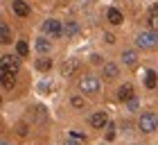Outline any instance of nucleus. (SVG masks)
<instances>
[{
  "label": "nucleus",
  "instance_id": "f257e3e1",
  "mask_svg": "<svg viewBox=\"0 0 158 145\" xmlns=\"http://www.w3.org/2000/svg\"><path fill=\"white\" fill-rule=\"evenodd\" d=\"M79 91L88 93V95H97V93L102 91V82H99L95 75H86V77H81V82H79Z\"/></svg>",
  "mask_w": 158,
  "mask_h": 145
},
{
  "label": "nucleus",
  "instance_id": "f03ea898",
  "mask_svg": "<svg viewBox=\"0 0 158 145\" xmlns=\"http://www.w3.org/2000/svg\"><path fill=\"white\" fill-rule=\"evenodd\" d=\"M138 127H140V132L152 134L154 129L158 127V118H156V113H152V111L140 113V118H138Z\"/></svg>",
  "mask_w": 158,
  "mask_h": 145
},
{
  "label": "nucleus",
  "instance_id": "7ed1b4c3",
  "mask_svg": "<svg viewBox=\"0 0 158 145\" xmlns=\"http://www.w3.org/2000/svg\"><path fill=\"white\" fill-rule=\"evenodd\" d=\"M135 43H138L140 48H145V50L154 48L156 43H158V34H156V30H149V32H140L138 36H135Z\"/></svg>",
  "mask_w": 158,
  "mask_h": 145
},
{
  "label": "nucleus",
  "instance_id": "20e7f679",
  "mask_svg": "<svg viewBox=\"0 0 158 145\" xmlns=\"http://www.w3.org/2000/svg\"><path fill=\"white\" fill-rule=\"evenodd\" d=\"M43 32H45L48 36H52V39L63 36V25H61V20H54V18L45 20V23H43Z\"/></svg>",
  "mask_w": 158,
  "mask_h": 145
},
{
  "label": "nucleus",
  "instance_id": "39448f33",
  "mask_svg": "<svg viewBox=\"0 0 158 145\" xmlns=\"http://www.w3.org/2000/svg\"><path fill=\"white\" fill-rule=\"evenodd\" d=\"M0 68L11 70V72H18L20 59H18V57H14V55H2V59H0Z\"/></svg>",
  "mask_w": 158,
  "mask_h": 145
},
{
  "label": "nucleus",
  "instance_id": "423d86ee",
  "mask_svg": "<svg viewBox=\"0 0 158 145\" xmlns=\"http://www.w3.org/2000/svg\"><path fill=\"white\" fill-rule=\"evenodd\" d=\"M90 125L95 127V129H102L109 125V116H106V111H95L90 116Z\"/></svg>",
  "mask_w": 158,
  "mask_h": 145
},
{
  "label": "nucleus",
  "instance_id": "0eeeda50",
  "mask_svg": "<svg viewBox=\"0 0 158 145\" xmlns=\"http://www.w3.org/2000/svg\"><path fill=\"white\" fill-rule=\"evenodd\" d=\"M0 75H2V89H5V91L14 89V84H16V79H14V75H16V72H11V70H5V68H0Z\"/></svg>",
  "mask_w": 158,
  "mask_h": 145
},
{
  "label": "nucleus",
  "instance_id": "6e6552de",
  "mask_svg": "<svg viewBox=\"0 0 158 145\" xmlns=\"http://www.w3.org/2000/svg\"><path fill=\"white\" fill-rule=\"evenodd\" d=\"M79 68V59H68V61H63V66H61V75H66V77H70L73 72Z\"/></svg>",
  "mask_w": 158,
  "mask_h": 145
},
{
  "label": "nucleus",
  "instance_id": "1a4fd4ad",
  "mask_svg": "<svg viewBox=\"0 0 158 145\" xmlns=\"http://www.w3.org/2000/svg\"><path fill=\"white\" fill-rule=\"evenodd\" d=\"M131 98H133V86L131 84H122L118 89V100L120 102H127V100H131Z\"/></svg>",
  "mask_w": 158,
  "mask_h": 145
},
{
  "label": "nucleus",
  "instance_id": "9d476101",
  "mask_svg": "<svg viewBox=\"0 0 158 145\" xmlns=\"http://www.w3.org/2000/svg\"><path fill=\"white\" fill-rule=\"evenodd\" d=\"M14 11H16V16L25 18L27 14H30V5H27L25 0H14Z\"/></svg>",
  "mask_w": 158,
  "mask_h": 145
},
{
  "label": "nucleus",
  "instance_id": "9b49d317",
  "mask_svg": "<svg viewBox=\"0 0 158 145\" xmlns=\"http://www.w3.org/2000/svg\"><path fill=\"white\" fill-rule=\"evenodd\" d=\"M106 20H109L111 25H120L122 23V11L115 9V7H111V9L106 11Z\"/></svg>",
  "mask_w": 158,
  "mask_h": 145
},
{
  "label": "nucleus",
  "instance_id": "f8f14e48",
  "mask_svg": "<svg viewBox=\"0 0 158 145\" xmlns=\"http://www.w3.org/2000/svg\"><path fill=\"white\" fill-rule=\"evenodd\" d=\"M77 32H79L77 20H66V25H63V36H75Z\"/></svg>",
  "mask_w": 158,
  "mask_h": 145
},
{
  "label": "nucleus",
  "instance_id": "ddd939ff",
  "mask_svg": "<svg viewBox=\"0 0 158 145\" xmlns=\"http://www.w3.org/2000/svg\"><path fill=\"white\" fill-rule=\"evenodd\" d=\"M122 61H124L127 66H133V64L138 61V55H135V50H124V52H122Z\"/></svg>",
  "mask_w": 158,
  "mask_h": 145
},
{
  "label": "nucleus",
  "instance_id": "4468645a",
  "mask_svg": "<svg viewBox=\"0 0 158 145\" xmlns=\"http://www.w3.org/2000/svg\"><path fill=\"white\" fill-rule=\"evenodd\" d=\"M156 84H158V75H156V70H147V72H145V86H147V89H154Z\"/></svg>",
  "mask_w": 158,
  "mask_h": 145
},
{
  "label": "nucleus",
  "instance_id": "2eb2a0df",
  "mask_svg": "<svg viewBox=\"0 0 158 145\" xmlns=\"http://www.w3.org/2000/svg\"><path fill=\"white\" fill-rule=\"evenodd\" d=\"M147 23L152 25V30L158 27V5H154L152 9H149V16H147Z\"/></svg>",
  "mask_w": 158,
  "mask_h": 145
},
{
  "label": "nucleus",
  "instance_id": "dca6fc26",
  "mask_svg": "<svg viewBox=\"0 0 158 145\" xmlns=\"http://www.w3.org/2000/svg\"><path fill=\"white\" fill-rule=\"evenodd\" d=\"M104 77L106 79H115L118 77V66L115 64H104Z\"/></svg>",
  "mask_w": 158,
  "mask_h": 145
},
{
  "label": "nucleus",
  "instance_id": "f3484780",
  "mask_svg": "<svg viewBox=\"0 0 158 145\" xmlns=\"http://www.w3.org/2000/svg\"><path fill=\"white\" fill-rule=\"evenodd\" d=\"M11 41V32H9V27H7V23L0 25V43H9Z\"/></svg>",
  "mask_w": 158,
  "mask_h": 145
},
{
  "label": "nucleus",
  "instance_id": "a211bd4d",
  "mask_svg": "<svg viewBox=\"0 0 158 145\" xmlns=\"http://www.w3.org/2000/svg\"><path fill=\"white\" fill-rule=\"evenodd\" d=\"M16 52H18V57H27V52H30L27 41H18V43H16Z\"/></svg>",
  "mask_w": 158,
  "mask_h": 145
},
{
  "label": "nucleus",
  "instance_id": "6ab92c4d",
  "mask_svg": "<svg viewBox=\"0 0 158 145\" xmlns=\"http://www.w3.org/2000/svg\"><path fill=\"white\" fill-rule=\"evenodd\" d=\"M36 68L39 70H50L52 68V59H48V57L45 59H36Z\"/></svg>",
  "mask_w": 158,
  "mask_h": 145
},
{
  "label": "nucleus",
  "instance_id": "aec40b11",
  "mask_svg": "<svg viewBox=\"0 0 158 145\" xmlns=\"http://www.w3.org/2000/svg\"><path fill=\"white\" fill-rule=\"evenodd\" d=\"M106 129H109V132H106V141H113V138H115V125H113V122H109V125H106Z\"/></svg>",
  "mask_w": 158,
  "mask_h": 145
},
{
  "label": "nucleus",
  "instance_id": "412c9836",
  "mask_svg": "<svg viewBox=\"0 0 158 145\" xmlns=\"http://www.w3.org/2000/svg\"><path fill=\"white\" fill-rule=\"evenodd\" d=\"M70 102H73V107H75V109H84V107H86L84 98H79V95H75L73 100H70Z\"/></svg>",
  "mask_w": 158,
  "mask_h": 145
},
{
  "label": "nucleus",
  "instance_id": "4be33fe9",
  "mask_svg": "<svg viewBox=\"0 0 158 145\" xmlns=\"http://www.w3.org/2000/svg\"><path fill=\"white\" fill-rule=\"evenodd\" d=\"M36 48L41 50V52H48V50H50V43H48L45 39H39V41H36Z\"/></svg>",
  "mask_w": 158,
  "mask_h": 145
},
{
  "label": "nucleus",
  "instance_id": "5701e85b",
  "mask_svg": "<svg viewBox=\"0 0 158 145\" xmlns=\"http://www.w3.org/2000/svg\"><path fill=\"white\" fill-rule=\"evenodd\" d=\"M127 109H129V111H135V109H138V98H131V100H127Z\"/></svg>",
  "mask_w": 158,
  "mask_h": 145
},
{
  "label": "nucleus",
  "instance_id": "b1692460",
  "mask_svg": "<svg viewBox=\"0 0 158 145\" xmlns=\"http://www.w3.org/2000/svg\"><path fill=\"white\" fill-rule=\"evenodd\" d=\"M70 138H77V141H81V143H84V141H86V136H84L81 132H70Z\"/></svg>",
  "mask_w": 158,
  "mask_h": 145
},
{
  "label": "nucleus",
  "instance_id": "393cba45",
  "mask_svg": "<svg viewBox=\"0 0 158 145\" xmlns=\"http://www.w3.org/2000/svg\"><path fill=\"white\" fill-rule=\"evenodd\" d=\"M90 61H93V64H102V57H97V55H93V57H90Z\"/></svg>",
  "mask_w": 158,
  "mask_h": 145
},
{
  "label": "nucleus",
  "instance_id": "a878e982",
  "mask_svg": "<svg viewBox=\"0 0 158 145\" xmlns=\"http://www.w3.org/2000/svg\"><path fill=\"white\" fill-rule=\"evenodd\" d=\"M18 134H20V136H25V134H27V129H25V125H18Z\"/></svg>",
  "mask_w": 158,
  "mask_h": 145
},
{
  "label": "nucleus",
  "instance_id": "bb28decb",
  "mask_svg": "<svg viewBox=\"0 0 158 145\" xmlns=\"http://www.w3.org/2000/svg\"><path fill=\"white\" fill-rule=\"evenodd\" d=\"M66 145H81V141H77V138H70Z\"/></svg>",
  "mask_w": 158,
  "mask_h": 145
},
{
  "label": "nucleus",
  "instance_id": "cd10ccee",
  "mask_svg": "<svg viewBox=\"0 0 158 145\" xmlns=\"http://www.w3.org/2000/svg\"><path fill=\"white\" fill-rule=\"evenodd\" d=\"M0 145H7V141H2V143H0Z\"/></svg>",
  "mask_w": 158,
  "mask_h": 145
}]
</instances>
